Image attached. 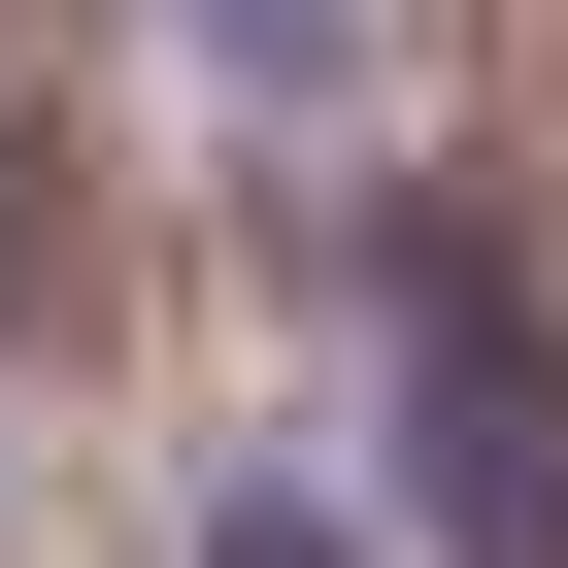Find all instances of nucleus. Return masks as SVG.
<instances>
[{
  "instance_id": "f03ea898",
  "label": "nucleus",
  "mask_w": 568,
  "mask_h": 568,
  "mask_svg": "<svg viewBox=\"0 0 568 568\" xmlns=\"http://www.w3.org/2000/svg\"><path fill=\"white\" fill-rule=\"evenodd\" d=\"M168 34H201V68H267V101H302V68L368 34V0H168Z\"/></svg>"
},
{
  "instance_id": "f257e3e1",
  "label": "nucleus",
  "mask_w": 568,
  "mask_h": 568,
  "mask_svg": "<svg viewBox=\"0 0 568 568\" xmlns=\"http://www.w3.org/2000/svg\"><path fill=\"white\" fill-rule=\"evenodd\" d=\"M402 468H435V568H568V368L468 234L402 267Z\"/></svg>"
},
{
  "instance_id": "7ed1b4c3",
  "label": "nucleus",
  "mask_w": 568,
  "mask_h": 568,
  "mask_svg": "<svg viewBox=\"0 0 568 568\" xmlns=\"http://www.w3.org/2000/svg\"><path fill=\"white\" fill-rule=\"evenodd\" d=\"M0 335H68V201H34V134H0Z\"/></svg>"
},
{
  "instance_id": "20e7f679",
  "label": "nucleus",
  "mask_w": 568,
  "mask_h": 568,
  "mask_svg": "<svg viewBox=\"0 0 568 568\" xmlns=\"http://www.w3.org/2000/svg\"><path fill=\"white\" fill-rule=\"evenodd\" d=\"M201 568H368V535H335V501H234V535H201Z\"/></svg>"
}]
</instances>
